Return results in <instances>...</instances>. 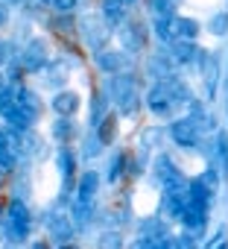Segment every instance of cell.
<instances>
[{
  "instance_id": "cell-1",
  "label": "cell",
  "mask_w": 228,
  "mask_h": 249,
  "mask_svg": "<svg viewBox=\"0 0 228 249\" xmlns=\"http://www.w3.org/2000/svg\"><path fill=\"white\" fill-rule=\"evenodd\" d=\"M30 208L21 202V199H12L9 208H6V217H3V234L9 243H24L27 234H30Z\"/></svg>"
},
{
  "instance_id": "cell-2",
  "label": "cell",
  "mask_w": 228,
  "mask_h": 249,
  "mask_svg": "<svg viewBox=\"0 0 228 249\" xmlns=\"http://www.w3.org/2000/svg\"><path fill=\"white\" fill-rule=\"evenodd\" d=\"M173 103H176V94H173V88H170V82H167V79H164V82H158V85H152V88H149V94H147V106H149L155 114H170Z\"/></svg>"
},
{
  "instance_id": "cell-3",
  "label": "cell",
  "mask_w": 228,
  "mask_h": 249,
  "mask_svg": "<svg viewBox=\"0 0 228 249\" xmlns=\"http://www.w3.org/2000/svg\"><path fill=\"white\" fill-rule=\"evenodd\" d=\"M111 94H114V100L120 103L123 111H135V106H138V91H135V82H132L129 76H114V79H111Z\"/></svg>"
},
{
  "instance_id": "cell-4",
  "label": "cell",
  "mask_w": 228,
  "mask_h": 249,
  "mask_svg": "<svg viewBox=\"0 0 228 249\" xmlns=\"http://www.w3.org/2000/svg\"><path fill=\"white\" fill-rule=\"evenodd\" d=\"M170 135L179 147H193L199 141V126H196V120L190 117H181V120H173L170 123Z\"/></svg>"
},
{
  "instance_id": "cell-5",
  "label": "cell",
  "mask_w": 228,
  "mask_h": 249,
  "mask_svg": "<svg viewBox=\"0 0 228 249\" xmlns=\"http://www.w3.org/2000/svg\"><path fill=\"white\" fill-rule=\"evenodd\" d=\"M44 65H47V44H44L41 38H35V41H30L27 50H24L21 68H24V71H41Z\"/></svg>"
},
{
  "instance_id": "cell-6",
  "label": "cell",
  "mask_w": 228,
  "mask_h": 249,
  "mask_svg": "<svg viewBox=\"0 0 228 249\" xmlns=\"http://www.w3.org/2000/svg\"><path fill=\"white\" fill-rule=\"evenodd\" d=\"M47 229H50V237H53L56 243H67V240L73 237V220L65 217V214H53V217L47 220Z\"/></svg>"
},
{
  "instance_id": "cell-7",
  "label": "cell",
  "mask_w": 228,
  "mask_h": 249,
  "mask_svg": "<svg viewBox=\"0 0 228 249\" xmlns=\"http://www.w3.org/2000/svg\"><path fill=\"white\" fill-rule=\"evenodd\" d=\"M76 108H79V94L76 91H62V94L53 97V111L59 117H70V114H76Z\"/></svg>"
},
{
  "instance_id": "cell-8",
  "label": "cell",
  "mask_w": 228,
  "mask_h": 249,
  "mask_svg": "<svg viewBox=\"0 0 228 249\" xmlns=\"http://www.w3.org/2000/svg\"><path fill=\"white\" fill-rule=\"evenodd\" d=\"M15 106H18L30 120H35V117L41 114V100H38V94H33V91H27V88L15 94Z\"/></svg>"
},
{
  "instance_id": "cell-9",
  "label": "cell",
  "mask_w": 228,
  "mask_h": 249,
  "mask_svg": "<svg viewBox=\"0 0 228 249\" xmlns=\"http://www.w3.org/2000/svg\"><path fill=\"white\" fill-rule=\"evenodd\" d=\"M97 188H99V176H97V170H85V173L79 176V188H76L79 196H76V202H88V205H91Z\"/></svg>"
},
{
  "instance_id": "cell-10",
  "label": "cell",
  "mask_w": 228,
  "mask_h": 249,
  "mask_svg": "<svg viewBox=\"0 0 228 249\" xmlns=\"http://www.w3.org/2000/svg\"><path fill=\"white\" fill-rule=\"evenodd\" d=\"M97 68L105 73H120L123 68V53L120 50H99L97 53Z\"/></svg>"
},
{
  "instance_id": "cell-11",
  "label": "cell",
  "mask_w": 228,
  "mask_h": 249,
  "mask_svg": "<svg viewBox=\"0 0 228 249\" xmlns=\"http://www.w3.org/2000/svg\"><path fill=\"white\" fill-rule=\"evenodd\" d=\"M199 36V24L193 18H173V38L176 41H193Z\"/></svg>"
},
{
  "instance_id": "cell-12",
  "label": "cell",
  "mask_w": 228,
  "mask_h": 249,
  "mask_svg": "<svg viewBox=\"0 0 228 249\" xmlns=\"http://www.w3.org/2000/svg\"><path fill=\"white\" fill-rule=\"evenodd\" d=\"M82 30H85V36H88L91 47H99V44L108 38V30H105V24H102L99 18H82Z\"/></svg>"
},
{
  "instance_id": "cell-13",
  "label": "cell",
  "mask_w": 228,
  "mask_h": 249,
  "mask_svg": "<svg viewBox=\"0 0 228 249\" xmlns=\"http://www.w3.org/2000/svg\"><path fill=\"white\" fill-rule=\"evenodd\" d=\"M3 117H6V123H9V126H12L15 132H30V126H33V120H30V117H27L18 106H15V108H9Z\"/></svg>"
},
{
  "instance_id": "cell-14",
  "label": "cell",
  "mask_w": 228,
  "mask_h": 249,
  "mask_svg": "<svg viewBox=\"0 0 228 249\" xmlns=\"http://www.w3.org/2000/svg\"><path fill=\"white\" fill-rule=\"evenodd\" d=\"M102 15L111 24H120L123 15H126V3H123V0H102Z\"/></svg>"
},
{
  "instance_id": "cell-15",
  "label": "cell",
  "mask_w": 228,
  "mask_h": 249,
  "mask_svg": "<svg viewBox=\"0 0 228 249\" xmlns=\"http://www.w3.org/2000/svg\"><path fill=\"white\" fill-rule=\"evenodd\" d=\"M196 53H202V50H196L193 41H176V44H173V59H176V62H193Z\"/></svg>"
},
{
  "instance_id": "cell-16",
  "label": "cell",
  "mask_w": 228,
  "mask_h": 249,
  "mask_svg": "<svg viewBox=\"0 0 228 249\" xmlns=\"http://www.w3.org/2000/svg\"><path fill=\"white\" fill-rule=\"evenodd\" d=\"M53 135L62 141V144H67L70 138H73V123L67 120V117H62V120H56L53 123Z\"/></svg>"
},
{
  "instance_id": "cell-17",
  "label": "cell",
  "mask_w": 228,
  "mask_h": 249,
  "mask_svg": "<svg viewBox=\"0 0 228 249\" xmlns=\"http://www.w3.org/2000/svg\"><path fill=\"white\" fill-rule=\"evenodd\" d=\"M99 249H123V237H120V231H102V237H99Z\"/></svg>"
},
{
  "instance_id": "cell-18",
  "label": "cell",
  "mask_w": 228,
  "mask_h": 249,
  "mask_svg": "<svg viewBox=\"0 0 228 249\" xmlns=\"http://www.w3.org/2000/svg\"><path fill=\"white\" fill-rule=\"evenodd\" d=\"M155 18H176L173 15V0H149Z\"/></svg>"
},
{
  "instance_id": "cell-19",
  "label": "cell",
  "mask_w": 228,
  "mask_h": 249,
  "mask_svg": "<svg viewBox=\"0 0 228 249\" xmlns=\"http://www.w3.org/2000/svg\"><path fill=\"white\" fill-rule=\"evenodd\" d=\"M59 161H62V173H65V179H70L73 170H76V159H73V153H70V150H62V153H59Z\"/></svg>"
},
{
  "instance_id": "cell-20",
  "label": "cell",
  "mask_w": 228,
  "mask_h": 249,
  "mask_svg": "<svg viewBox=\"0 0 228 249\" xmlns=\"http://www.w3.org/2000/svg\"><path fill=\"white\" fill-rule=\"evenodd\" d=\"M15 170V153L9 147H0V173H12Z\"/></svg>"
},
{
  "instance_id": "cell-21",
  "label": "cell",
  "mask_w": 228,
  "mask_h": 249,
  "mask_svg": "<svg viewBox=\"0 0 228 249\" xmlns=\"http://www.w3.org/2000/svg\"><path fill=\"white\" fill-rule=\"evenodd\" d=\"M73 220H76L79 226H88V223H91V205H88V202H76V205H73Z\"/></svg>"
},
{
  "instance_id": "cell-22",
  "label": "cell",
  "mask_w": 228,
  "mask_h": 249,
  "mask_svg": "<svg viewBox=\"0 0 228 249\" xmlns=\"http://www.w3.org/2000/svg\"><path fill=\"white\" fill-rule=\"evenodd\" d=\"M99 144H108L111 138H114V117H102V123H99Z\"/></svg>"
},
{
  "instance_id": "cell-23",
  "label": "cell",
  "mask_w": 228,
  "mask_h": 249,
  "mask_svg": "<svg viewBox=\"0 0 228 249\" xmlns=\"http://www.w3.org/2000/svg\"><path fill=\"white\" fill-rule=\"evenodd\" d=\"M9 108H15V91L12 88H0V114H6Z\"/></svg>"
},
{
  "instance_id": "cell-24",
  "label": "cell",
  "mask_w": 228,
  "mask_h": 249,
  "mask_svg": "<svg viewBox=\"0 0 228 249\" xmlns=\"http://www.w3.org/2000/svg\"><path fill=\"white\" fill-rule=\"evenodd\" d=\"M211 33H213V36L228 33V12H219V15H213V18H211Z\"/></svg>"
},
{
  "instance_id": "cell-25",
  "label": "cell",
  "mask_w": 228,
  "mask_h": 249,
  "mask_svg": "<svg viewBox=\"0 0 228 249\" xmlns=\"http://www.w3.org/2000/svg\"><path fill=\"white\" fill-rule=\"evenodd\" d=\"M47 73H50L47 79H53V82H65V79H67V65H65V62H53Z\"/></svg>"
},
{
  "instance_id": "cell-26",
  "label": "cell",
  "mask_w": 228,
  "mask_h": 249,
  "mask_svg": "<svg viewBox=\"0 0 228 249\" xmlns=\"http://www.w3.org/2000/svg\"><path fill=\"white\" fill-rule=\"evenodd\" d=\"M123 164H126V156H117V159L111 161V173H108V176H111V182H117V179L123 176Z\"/></svg>"
},
{
  "instance_id": "cell-27",
  "label": "cell",
  "mask_w": 228,
  "mask_h": 249,
  "mask_svg": "<svg viewBox=\"0 0 228 249\" xmlns=\"http://www.w3.org/2000/svg\"><path fill=\"white\" fill-rule=\"evenodd\" d=\"M176 249H196L193 234H179V237H176Z\"/></svg>"
},
{
  "instance_id": "cell-28",
  "label": "cell",
  "mask_w": 228,
  "mask_h": 249,
  "mask_svg": "<svg viewBox=\"0 0 228 249\" xmlns=\"http://www.w3.org/2000/svg\"><path fill=\"white\" fill-rule=\"evenodd\" d=\"M12 59V44H6V41H0V65H6Z\"/></svg>"
},
{
  "instance_id": "cell-29",
  "label": "cell",
  "mask_w": 228,
  "mask_h": 249,
  "mask_svg": "<svg viewBox=\"0 0 228 249\" xmlns=\"http://www.w3.org/2000/svg\"><path fill=\"white\" fill-rule=\"evenodd\" d=\"M208 249H228V240H225V234L219 231V234H216V237L208 243Z\"/></svg>"
},
{
  "instance_id": "cell-30",
  "label": "cell",
  "mask_w": 228,
  "mask_h": 249,
  "mask_svg": "<svg viewBox=\"0 0 228 249\" xmlns=\"http://www.w3.org/2000/svg\"><path fill=\"white\" fill-rule=\"evenodd\" d=\"M219 156H222V159L228 161V135H225V132L219 135Z\"/></svg>"
},
{
  "instance_id": "cell-31",
  "label": "cell",
  "mask_w": 228,
  "mask_h": 249,
  "mask_svg": "<svg viewBox=\"0 0 228 249\" xmlns=\"http://www.w3.org/2000/svg\"><path fill=\"white\" fill-rule=\"evenodd\" d=\"M88 156H94V153H99V138H91L88 141V150H85Z\"/></svg>"
},
{
  "instance_id": "cell-32",
  "label": "cell",
  "mask_w": 228,
  "mask_h": 249,
  "mask_svg": "<svg viewBox=\"0 0 228 249\" xmlns=\"http://www.w3.org/2000/svg\"><path fill=\"white\" fill-rule=\"evenodd\" d=\"M3 24H6V6L0 3V27H3Z\"/></svg>"
},
{
  "instance_id": "cell-33",
  "label": "cell",
  "mask_w": 228,
  "mask_h": 249,
  "mask_svg": "<svg viewBox=\"0 0 228 249\" xmlns=\"http://www.w3.org/2000/svg\"><path fill=\"white\" fill-rule=\"evenodd\" d=\"M62 249H76V246L73 243H62Z\"/></svg>"
},
{
  "instance_id": "cell-34",
  "label": "cell",
  "mask_w": 228,
  "mask_h": 249,
  "mask_svg": "<svg viewBox=\"0 0 228 249\" xmlns=\"http://www.w3.org/2000/svg\"><path fill=\"white\" fill-rule=\"evenodd\" d=\"M35 249H47V243H35Z\"/></svg>"
},
{
  "instance_id": "cell-35",
  "label": "cell",
  "mask_w": 228,
  "mask_h": 249,
  "mask_svg": "<svg viewBox=\"0 0 228 249\" xmlns=\"http://www.w3.org/2000/svg\"><path fill=\"white\" fill-rule=\"evenodd\" d=\"M123 3H135V0H123Z\"/></svg>"
},
{
  "instance_id": "cell-36",
  "label": "cell",
  "mask_w": 228,
  "mask_h": 249,
  "mask_svg": "<svg viewBox=\"0 0 228 249\" xmlns=\"http://www.w3.org/2000/svg\"><path fill=\"white\" fill-rule=\"evenodd\" d=\"M0 88H3V79H0Z\"/></svg>"
}]
</instances>
